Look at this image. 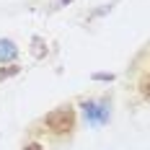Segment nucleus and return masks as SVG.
<instances>
[{"label": "nucleus", "instance_id": "0eeeda50", "mask_svg": "<svg viewBox=\"0 0 150 150\" xmlns=\"http://www.w3.org/2000/svg\"><path fill=\"white\" fill-rule=\"evenodd\" d=\"M23 150H42V145H39V142H31V145H26Z\"/></svg>", "mask_w": 150, "mask_h": 150}, {"label": "nucleus", "instance_id": "f257e3e1", "mask_svg": "<svg viewBox=\"0 0 150 150\" xmlns=\"http://www.w3.org/2000/svg\"><path fill=\"white\" fill-rule=\"evenodd\" d=\"M44 127L52 135H67L75 127V109L73 106H60V109L49 111L44 117Z\"/></svg>", "mask_w": 150, "mask_h": 150}, {"label": "nucleus", "instance_id": "39448f33", "mask_svg": "<svg viewBox=\"0 0 150 150\" xmlns=\"http://www.w3.org/2000/svg\"><path fill=\"white\" fill-rule=\"evenodd\" d=\"M16 73H18V65H8V70L3 67V70H0V83H3L5 78H11V75H16Z\"/></svg>", "mask_w": 150, "mask_h": 150}, {"label": "nucleus", "instance_id": "6e6552de", "mask_svg": "<svg viewBox=\"0 0 150 150\" xmlns=\"http://www.w3.org/2000/svg\"><path fill=\"white\" fill-rule=\"evenodd\" d=\"M60 3H62V5H67V3H73V0H60Z\"/></svg>", "mask_w": 150, "mask_h": 150}, {"label": "nucleus", "instance_id": "423d86ee", "mask_svg": "<svg viewBox=\"0 0 150 150\" xmlns=\"http://www.w3.org/2000/svg\"><path fill=\"white\" fill-rule=\"evenodd\" d=\"M93 78H96V80H114V75H111V73H96Z\"/></svg>", "mask_w": 150, "mask_h": 150}, {"label": "nucleus", "instance_id": "20e7f679", "mask_svg": "<svg viewBox=\"0 0 150 150\" xmlns=\"http://www.w3.org/2000/svg\"><path fill=\"white\" fill-rule=\"evenodd\" d=\"M137 88H140V93H142V96L150 101V73L142 75V80H140V86H137Z\"/></svg>", "mask_w": 150, "mask_h": 150}, {"label": "nucleus", "instance_id": "7ed1b4c3", "mask_svg": "<svg viewBox=\"0 0 150 150\" xmlns=\"http://www.w3.org/2000/svg\"><path fill=\"white\" fill-rule=\"evenodd\" d=\"M16 57V44L13 42H8V39H0V60H13Z\"/></svg>", "mask_w": 150, "mask_h": 150}, {"label": "nucleus", "instance_id": "f03ea898", "mask_svg": "<svg viewBox=\"0 0 150 150\" xmlns=\"http://www.w3.org/2000/svg\"><path fill=\"white\" fill-rule=\"evenodd\" d=\"M83 109H86V117H88L91 124H104V122L109 119V109H106L104 104H93V101H86V104H83Z\"/></svg>", "mask_w": 150, "mask_h": 150}]
</instances>
